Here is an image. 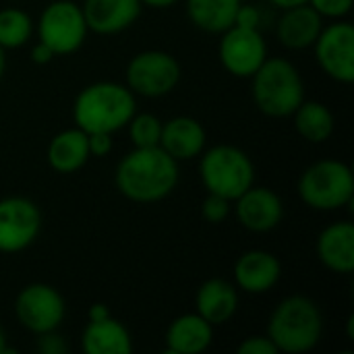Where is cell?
Returning a JSON list of instances; mask_svg holds the SVG:
<instances>
[{
  "instance_id": "cell-19",
  "label": "cell",
  "mask_w": 354,
  "mask_h": 354,
  "mask_svg": "<svg viewBox=\"0 0 354 354\" xmlns=\"http://www.w3.org/2000/svg\"><path fill=\"white\" fill-rule=\"evenodd\" d=\"M239 311V290L232 282L222 278L205 280L195 295V313H199L207 324L224 326Z\"/></svg>"
},
{
  "instance_id": "cell-2",
  "label": "cell",
  "mask_w": 354,
  "mask_h": 354,
  "mask_svg": "<svg viewBox=\"0 0 354 354\" xmlns=\"http://www.w3.org/2000/svg\"><path fill=\"white\" fill-rule=\"evenodd\" d=\"M137 112V95L122 83L95 81L85 85L73 102V120L85 133H110L124 129Z\"/></svg>"
},
{
  "instance_id": "cell-12",
  "label": "cell",
  "mask_w": 354,
  "mask_h": 354,
  "mask_svg": "<svg viewBox=\"0 0 354 354\" xmlns=\"http://www.w3.org/2000/svg\"><path fill=\"white\" fill-rule=\"evenodd\" d=\"M41 230V212L27 197L0 199V253L12 255L35 243Z\"/></svg>"
},
{
  "instance_id": "cell-16",
  "label": "cell",
  "mask_w": 354,
  "mask_h": 354,
  "mask_svg": "<svg viewBox=\"0 0 354 354\" xmlns=\"http://www.w3.org/2000/svg\"><path fill=\"white\" fill-rule=\"evenodd\" d=\"M207 133L193 116H174L162 122L160 147L176 162L199 158L205 149Z\"/></svg>"
},
{
  "instance_id": "cell-8",
  "label": "cell",
  "mask_w": 354,
  "mask_h": 354,
  "mask_svg": "<svg viewBox=\"0 0 354 354\" xmlns=\"http://www.w3.org/2000/svg\"><path fill=\"white\" fill-rule=\"evenodd\" d=\"M180 81L178 60L164 50H143L127 64V87L141 97H162Z\"/></svg>"
},
{
  "instance_id": "cell-1",
  "label": "cell",
  "mask_w": 354,
  "mask_h": 354,
  "mask_svg": "<svg viewBox=\"0 0 354 354\" xmlns=\"http://www.w3.org/2000/svg\"><path fill=\"white\" fill-rule=\"evenodd\" d=\"M178 162L160 145L133 147L116 166L114 185L122 197L135 203L166 199L178 185Z\"/></svg>"
},
{
  "instance_id": "cell-24",
  "label": "cell",
  "mask_w": 354,
  "mask_h": 354,
  "mask_svg": "<svg viewBox=\"0 0 354 354\" xmlns=\"http://www.w3.org/2000/svg\"><path fill=\"white\" fill-rule=\"evenodd\" d=\"M292 118L297 133L309 143H326L334 133V114L322 102L303 100L292 112Z\"/></svg>"
},
{
  "instance_id": "cell-30",
  "label": "cell",
  "mask_w": 354,
  "mask_h": 354,
  "mask_svg": "<svg viewBox=\"0 0 354 354\" xmlns=\"http://www.w3.org/2000/svg\"><path fill=\"white\" fill-rule=\"evenodd\" d=\"M87 145H89L91 158H104L114 147L110 133H87Z\"/></svg>"
},
{
  "instance_id": "cell-11",
  "label": "cell",
  "mask_w": 354,
  "mask_h": 354,
  "mask_svg": "<svg viewBox=\"0 0 354 354\" xmlns=\"http://www.w3.org/2000/svg\"><path fill=\"white\" fill-rule=\"evenodd\" d=\"M218 56L222 66L239 79H251L268 58V44L259 29L232 25L220 33Z\"/></svg>"
},
{
  "instance_id": "cell-10",
  "label": "cell",
  "mask_w": 354,
  "mask_h": 354,
  "mask_svg": "<svg viewBox=\"0 0 354 354\" xmlns=\"http://www.w3.org/2000/svg\"><path fill=\"white\" fill-rule=\"evenodd\" d=\"M315 52V60L322 71L338 81H354V27L353 23L338 19L330 25H324L315 44L311 46Z\"/></svg>"
},
{
  "instance_id": "cell-37",
  "label": "cell",
  "mask_w": 354,
  "mask_h": 354,
  "mask_svg": "<svg viewBox=\"0 0 354 354\" xmlns=\"http://www.w3.org/2000/svg\"><path fill=\"white\" fill-rule=\"evenodd\" d=\"M6 353H10V348H8V342H6V334H4V330L0 328V354Z\"/></svg>"
},
{
  "instance_id": "cell-17",
  "label": "cell",
  "mask_w": 354,
  "mask_h": 354,
  "mask_svg": "<svg viewBox=\"0 0 354 354\" xmlns=\"http://www.w3.org/2000/svg\"><path fill=\"white\" fill-rule=\"evenodd\" d=\"M319 261L334 274L348 276L354 272V226L348 220L326 226L315 245Z\"/></svg>"
},
{
  "instance_id": "cell-6",
  "label": "cell",
  "mask_w": 354,
  "mask_h": 354,
  "mask_svg": "<svg viewBox=\"0 0 354 354\" xmlns=\"http://www.w3.org/2000/svg\"><path fill=\"white\" fill-rule=\"evenodd\" d=\"M199 158V176L207 193L234 201L255 185V164L236 145H214Z\"/></svg>"
},
{
  "instance_id": "cell-35",
  "label": "cell",
  "mask_w": 354,
  "mask_h": 354,
  "mask_svg": "<svg viewBox=\"0 0 354 354\" xmlns=\"http://www.w3.org/2000/svg\"><path fill=\"white\" fill-rule=\"evenodd\" d=\"M178 0H141V4L143 6H149V8H160V10H164V8H170V6H174Z\"/></svg>"
},
{
  "instance_id": "cell-23",
  "label": "cell",
  "mask_w": 354,
  "mask_h": 354,
  "mask_svg": "<svg viewBox=\"0 0 354 354\" xmlns=\"http://www.w3.org/2000/svg\"><path fill=\"white\" fill-rule=\"evenodd\" d=\"M243 0H187L191 23L207 33H222L234 25V15Z\"/></svg>"
},
{
  "instance_id": "cell-7",
  "label": "cell",
  "mask_w": 354,
  "mask_h": 354,
  "mask_svg": "<svg viewBox=\"0 0 354 354\" xmlns=\"http://www.w3.org/2000/svg\"><path fill=\"white\" fill-rule=\"evenodd\" d=\"M87 23L81 4L73 0L50 2L37 21V35L56 56L75 54L87 39Z\"/></svg>"
},
{
  "instance_id": "cell-21",
  "label": "cell",
  "mask_w": 354,
  "mask_h": 354,
  "mask_svg": "<svg viewBox=\"0 0 354 354\" xmlns=\"http://www.w3.org/2000/svg\"><path fill=\"white\" fill-rule=\"evenodd\" d=\"M89 145L87 133L79 127L64 129L56 133L46 149V160L50 168L58 174H75L79 172L89 160Z\"/></svg>"
},
{
  "instance_id": "cell-28",
  "label": "cell",
  "mask_w": 354,
  "mask_h": 354,
  "mask_svg": "<svg viewBox=\"0 0 354 354\" xmlns=\"http://www.w3.org/2000/svg\"><path fill=\"white\" fill-rule=\"evenodd\" d=\"M311 8H315L324 19H344L353 10L354 0H307Z\"/></svg>"
},
{
  "instance_id": "cell-36",
  "label": "cell",
  "mask_w": 354,
  "mask_h": 354,
  "mask_svg": "<svg viewBox=\"0 0 354 354\" xmlns=\"http://www.w3.org/2000/svg\"><path fill=\"white\" fill-rule=\"evenodd\" d=\"M274 6H278L280 10H284V8H290V6H299V4H305L307 0H270Z\"/></svg>"
},
{
  "instance_id": "cell-32",
  "label": "cell",
  "mask_w": 354,
  "mask_h": 354,
  "mask_svg": "<svg viewBox=\"0 0 354 354\" xmlns=\"http://www.w3.org/2000/svg\"><path fill=\"white\" fill-rule=\"evenodd\" d=\"M259 23H261V12L257 6L253 4H243L239 6L236 15H234V25L239 27H249V29H259Z\"/></svg>"
},
{
  "instance_id": "cell-34",
  "label": "cell",
  "mask_w": 354,
  "mask_h": 354,
  "mask_svg": "<svg viewBox=\"0 0 354 354\" xmlns=\"http://www.w3.org/2000/svg\"><path fill=\"white\" fill-rule=\"evenodd\" d=\"M87 317H89V322L106 319V317H110V311H108V307H106V305H102V303H95V305H91V307H89V311H87Z\"/></svg>"
},
{
  "instance_id": "cell-18",
  "label": "cell",
  "mask_w": 354,
  "mask_h": 354,
  "mask_svg": "<svg viewBox=\"0 0 354 354\" xmlns=\"http://www.w3.org/2000/svg\"><path fill=\"white\" fill-rule=\"evenodd\" d=\"M326 19L311 8L307 2L299 6L284 8L278 25H276V35L280 44L288 50H305L311 48L317 39V35L324 29Z\"/></svg>"
},
{
  "instance_id": "cell-22",
  "label": "cell",
  "mask_w": 354,
  "mask_h": 354,
  "mask_svg": "<svg viewBox=\"0 0 354 354\" xmlns=\"http://www.w3.org/2000/svg\"><path fill=\"white\" fill-rule=\"evenodd\" d=\"M81 351L85 354H131L133 338L129 330L112 315L87 322L81 334Z\"/></svg>"
},
{
  "instance_id": "cell-13",
  "label": "cell",
  "mask_w": 354,
  "mask_h": 354,
  "mask_svg": "<svg viewBox=\"0 0 354 354\" xmlns=\"http://www.w3.org/2000/svg\"><path fill=\"white\" fill-rule=\"evenodd\" d=\"M234 214L243 228L251 232H270L284 218V203L278 193L268 187L251 185L234 201Z\"/></svg>"
},
{
  "instance_id": "cell-4",
  "label": "cell",
  "mask_w": 354,
  "mask_h": 354,
  "mask_svg": "<svg viewBox=\"0 0 354 354\" xmlns=\"http://www.w3.org/2000/svg\"><path fill=\"white\" fill-rule=\"evenodd\" d=\"M251 93L266 116L286 118L305 100V81L290 60L268 56L251 77Z\"/></svg>"
},
{
  "instance_id": "cell-15",
  "label": "cell",
  "mask_w": 354,
  "mask_h": 354,
  "mask_svg": "<svg viewBox=\"0 0 354 354\" xmlns=\"http://www.w3.org/2000/svg\"><path fill=\"white\" fill-rule=\"evenodd\" d=\"M141 0H83L81 10L87 29L97 35H114L129 29L141 15Z\"/></svg>"
},
{
  "instance_id": "cell-14",
  "label": "cell",
  "mask_w": 354,
  "mask_h": 354,
  "mask_svg": "<svg viewBox=\"0 0 354 354\" xmlns=\"http://www.w3.org/2000/svg\"><path fill=\"white\" fill-rule=\"evenodd\" d=\"M282 276L280 259L263 249L245 251L234 263V286L247 295L270 292Z\"/></svg>"
},
{
  "instance_id": "cell-26",
  "label": "cell",
  "mask_w": 354,
  "mask_h": 354,
  "mask_svg": "<svg viewBox=\"0 0 354 354\" xmlns=\"http://www.w3.org/2000/svg\"><path fill=\"white\" fill-rule=\"evenodd\" d=\"M133 147H156L160 145L162 120L149 112H135L127 124Z\"/></svg>"
},
{
  "instance_id": "cell-25",
  "label": "cell",
  "mask_w": 354,
  "mask_h": 354,
  "mask_svg": "<svg viewBox=\"0 0 354 354\" xmlns=\"http://www.w3.org/2000/svg\"><path fill=\"white\" fill-rule=\"evenodd\" d=\"M33 21L31 17L17 6H6L0 10V48L17 50L31 39Z\"/></svg>"
},
{
  "instance_id": "cell-5",
  "label": "cell",
  "mask_w": 354,
  "mask_h": 354,
  "mask_svg": "<svg viewBox=\"0 0 354 354\" xmlns=\"http://www.w3.org/2000/svg\"><path fill=\"white\" fill-rule=\"evenodd\" d=\"M297 191L307 207L315 212H338L353 203V168L342 160H319L305 168Z\"/></svg>"
},
{
  "instance_id": "cell-31",
  "label": "cell",
  "mask_w": 354,
  "mask_h": 354,
  "mask_svg": "<svg viewBox=\"0 0 354 354\" xmlns=\"http://www.w3.org/2000/svg\"><path fill=\"white\" fill-rule=\"evenodd\" d=\"M37 351L44 354H64L66 353V342L60 334L54 332H46L37 336Z\"/></svg>"
},
{
  "instance_id": "cell-27",
  "label": "cell",
  "mask_w": 354,
  "mask_h": 354,
  "mask_svg": "<svg viewBox=\"0 0 354 354\" xmlns=\"http://www.w3.org/2000/svg\"><path fill=\"white\" fill-rule=\"evenodd\" d=\"M230 212H232V201H228V199H224L220 195L207 193V197L201 201V216L209 224H222V222H226V218L230 216Z\"/></svg>"
},
{
  "instance_id": "cell-20",
  "label": "cell",
  "mask_w": 354,
  "mask_h": 354,
  "mask_svg": "<svg viewBox=\"0 0 354 354\" xmlns=\"http://www.w3.org/2000/svg\"><path fill=\"white\" fill-rule=\"evenodd\" d=\"M166 354H201L214 342V326L199 313H185L166 330Z\"/></svg>"
},
{
  "instance_id": "cell-33",
  "label": "cell",
  "mask_w": 354,
  "mask_h": 354,
  "mask_svg": "<svg viewBox=\"0 0 354 354\" xmlns=\"http://www.w3.org/2000/svg\"><path fill=\"white\" fill-rule=\"evenodd\" d=\"M54 52L44 44V41H37L33 48H31V60L35 62V64H48V62H52L54 60Z\"/></svg>"
},
{
  "instance_id": "cell-9",
  "label": "cell",
  "mask_w": 354,
  "mask_h": 354,
  "mask_svg": "<svg viewBox=\"0 0 354 354\" xmlns=\"http://www.w3.org/2000/svg\"><path fill=\"white\" fill-rule=\"evenodd\" d=\"M64 313L66 305L62 295L44 282L27 284L15 299L17 322L35 336L58 330L64 322Z\"/></svg>"
},
{
  "instance_id": "cell-3",
  "label": "cell",
  "mask_w": 354,
  "mask_h": 354,
  "mask_svg": "<svg viewBox=\"0 0 354 354\" xmlns=\"http://www.w3.org/2000/svg\"><path fill=\"white\" fill-rule=\"evenodd\" d=\"M266 334L276 344L278 353H311L319 344L324 334L322 311L309 297H286L272 311Z\"/></svg>"
},
{
  "instance_id": "cell-29",
  "label": "cell",
  "mask_w": 354,
  "mask_h": 354,
  "mask_svg": "<svg viewBox=\"0 0 354 354\" xmlns=\"http://www.w3.org/2000/svg\"><path fill=\"white\" fill-rule=\"evenodd\" d=\"M239 354H280L276 344L270 340L268 334L263 336H249L245 338L239 346H236Z\"/></svg>"
},
{
  "instance_id": "cell-38",
  "label": "cell",
  "mask_w": 354,
  "mask_h": 354,
  "mask_svg": "<svg viewBox=\"0 0 354 354\" xmlns=\"http://www.w3.org/2000/svg\"><path fill=\"white\" fill-rule=\"evenodd\" d=\"M4 71H6V56H4V50L0 48V79L4 77Z\"/></svg>"
}]
</instances>
